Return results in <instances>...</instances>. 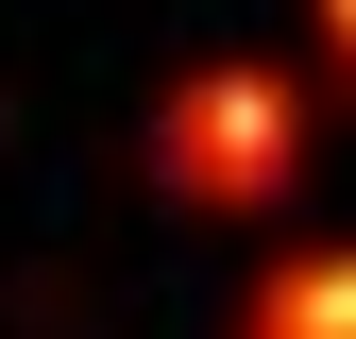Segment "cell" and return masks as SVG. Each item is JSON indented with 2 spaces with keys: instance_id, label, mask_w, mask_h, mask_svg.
I'll use <instances>...</instances> for the list:
<instances>
[{
  "instance_id": "cell-1",
  "label": "cell",
  "mask_w": 356,
  "mask_h": 339,
  "mask_svg": "<svg viewBox=\"0 0 356 339\" xmlns=\"http://www.w3.org/2000/svg\"><path fill=\"white\" fill-rule=\"evenodd\" d=\"M136 170H153L170 221H289L305 170H323V102H305V68H289V51H204V68H170V85H153Z\"/></svg>"
},
{
  "instance_id": "cell-2",
  "label": "cell",
  "mask_w": 356,
  "mask_h": 339,
  "mask_svg": "<svg viewBox=\"0 0 356 339\" xmlns=\"http://www.w3.org/2000/svg\"><path fill=\"white\" fill-rule=\"evenodd\" d=\"M238 339H356V238H289L238 288Z\"/></svg>"
},
{
  "instance_id": "cell-3",
  "label": "cell",
  "mask_w": 356,
  "mask_h": 339,
  "mask_svg": "<svg viewBox=\"0 0 356 339\" xmlns=\"http://www.w3.org/2000/svg\"><path fill=\"white\" fill-rule=\"evenodd\" d=\"M305 34H323V68L356 85V0H305Z\"/></svg>"
}]
</instances>
